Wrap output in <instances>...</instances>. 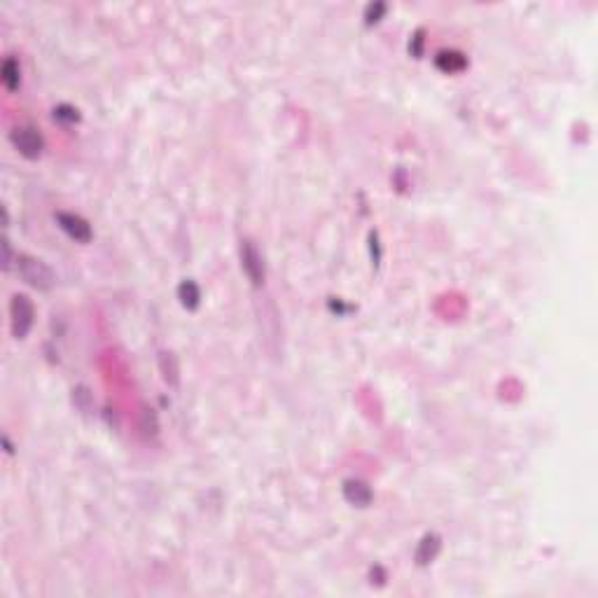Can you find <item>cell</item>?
<instances>
[{"mask_svg":"<svg viewBox=\"0 0 598 598\" xmlns=\"http://www.w3.org/2000/svg\"><path fill=\"white\" fill-rule=\"evenodd\" d=\"M178 297L185 309H197L199 301H201V290L195 281H183L178 286Z\"/></svg>","mask_w":598,"mask_h":598,"instance_id":"obj_10","label":"cell"},{"mask_svg":"<svg viewBox=\"0 0 598 598\" xmlns=\"http://www.w3.org/2000/svg\"><path fill=\"white\" fill-rule=\"evenodd\" d=\"M439 547H442V542H439V537L435 533L423 535V540L419 542V549H416V564L428 566L430 561H435V557L439 554Z\"/></svg>","mask_w":598,"mask_h":598,"instance_id":"obj_8","label":"cell"},{"mask_svg":"<svg viewBox=\"0 0 598 598\" xmlns=\"http://www.w3.org/2000/svg\"><path fill=\"white\" fill-rule=\"evenodd\" d=\"M10 264H12V248H10V241L5 239V264H3L5 271L10 269Z\"/></svg>","mask_w":598,"mask_h":598,"instance_id":"obj_14","label":"cell"},{"mask_svg":"<svg viewBox=\"0 0 598 598\" xmlns=\"http://www.w3.org/2000/svg\"><path fill=\"white\" fill-rule=\"evenodd\" d=\"M421 45H423V31H416V35H414V47H412V54H416V57H419V54H421Z\"/></svg>","mask_w":598,"mask_h":598,"instance_id":"obj_13","label":"cell"},{"mask_svg":"<svg viewBox=\"0 0 598 598\" xmlns=\"http://www.w3.org/2000/svg\"><path fill=\"white\" fill-rule=\"evenodd\" d=\"M17 264H19L21 279L26 281L28 286H33L38 290H50L54 286V271L47 267L42 259H35L31 255H19L17 257Z\"/></svg>","mask_w":598,"mask_h":598,"instance_id":"obj_2","label":"cell"},{"mask_svg":"<svg viewBox=\"0 0 598 598\" xmlns=\"http://www.w3.org/2000/svg\"><path fill=\"white\" fill-rule=\"evenodd\" d=\"M241 264H243V271H246L248 279H250L252 286L255 288L262 286L264 283V259L250 239L241 241Z\"/></svg>","mask_w":598,"mask_h":598,"instance_id":"obj_4","label":"cell"},{"mask_svg":"<svg viewBox=\"0 0 598 598\" xmlns=\"http://www.w3.org/2000/svg\"><path fill=\"white\" fill-rule=\"evenodd\" d=\"M0 77H3V84L8 92H17L19 89V82H21V75H19V63L17 59L8 57L3 61V70H0Z\"/></svg>","mask_w":598,"mask_h":598,"instance_id":"obj_9","label":"cell"},{"mask_svg":"<svg viewBox=\"0 0 598 598\" xmlns=\"http://www.w3.org/2000/svg\"><path fill=\"white\" fill-rule=\"evenodd\" d=\"M57 222L70 239L77 241V243H89V241H92V225H89L84 217L75 215V213H66V210H59Z\"/></svg>","mask_w":598,"mask_h":598,"instance_id":"obj_5","label":"cell"},{"mask_svg":"<svg viewBox=\"0 0 598 598\" xmlns=\"http://www.w3.org/2000/svg\"><path fill=\"white\" fill-rule=\"evenodd\" d=\"M435 66L444 72H461L468 66V59H465V54L456 50H442L435 57Z\"/></svg>","mask_w":598,"mask_h":598,"instance_id":"obj_7","label":"cell"},{"mask_svg":"<svg viewBox=\"0 0 598 598\" xmlns=\"http://www.w3.org/2000/svg\"><path fill=\"white\" fill-rule=\"evenodd\" d=\"M35 320V309L33 301L26 297V295H14L10 301V325H12V335L17 339H23V337L31 332Z\"/></svg>","mask_w":598,"mask_h":598,"instance_id":"obj_1","label":"cell"},{"mask_svg":"<svg viewBox=\"0 0 598 598\" xmlns=\"http://www.w3.org/2000/svg\"><path fill=\"white\" fill-rule=\"evenodd\" d=\"M343 498L348 500L351 505L358 507H367L372 503V488L360 479H346L343 481Z\"/></svg>","mask_w":598,"mask_h":598,"instance_id":"obj_6","label":"cell"},{"mask_svg":"<svg viewBox=\"0 0 598 598\" xmlns=\"http://www.w3.org/2000/svg\"><path fill=\"white\" fill-rule=\"evenodd\" d=\"M386 12V3H370L365 8V21L367 23H374L379 21V17H381Z\"/></svg>","mask_w":598,"mask_h":598,"instance_id":"obj_12","label":"cell"},{"mask_svg":"<svg viewBox=\"0 0 598 598\" xmlns=\"http://www.w3.org/2000/svg\"><path fill=\"white\" fill-rule=\"evenodd\" d=\"M54 119H59V122H63V124H72L80 119V114H77V110L72 106L61 103V106L54 108Z\"/></svg>","mask_w":598,"mask_h":598,"instance_id":"obj_11","label":"cell"},{"mask_svg":"<svg viewBox=\"0 0 598 598\" xmlns=\"http://www.w3.org/2000/svg\"><path fill=\"white\" fill-rule=\"evenodd\" d=\"M12 143L19 152L26 157V159H38L42 155V148H45V141H42V134L35 126H17L12 131Z\"/></svg>","mask_w":598,"mask_h":598,"instance_id":"obj_3","label":"cell"}]
</instances>
